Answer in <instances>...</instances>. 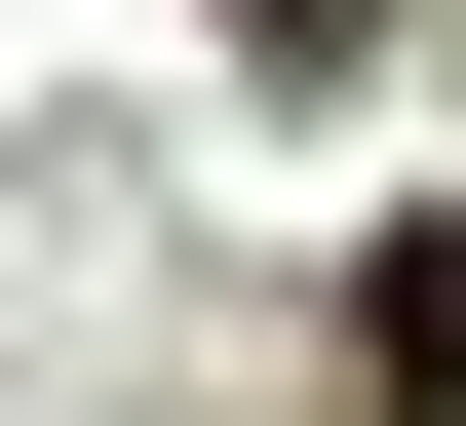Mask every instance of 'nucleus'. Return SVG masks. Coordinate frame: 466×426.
I'll return each instance as SVG.
<instances>
[{
  "mask_svg": "<svg viewBox=\"0 0 466 426\" xmlns=\"http://www.w3.org/2000/svg\"><path fill=\"white\" fill-rule=\"evenodd\" d=\"M350 388H389V426H466V194H389V233H350Z\"/></svg>",
  "mask_w": 466,
  "mask_h": 426,
  "instance_id": "obj_1",
  "label": "nucleus"
},
{
  "mask_svg": "<svg viewBox=\"0 0 466 426\" xmlns=\"http://www.w3.org/2000/svg\"><path fill=\"white\" fill-rule=\"evenodd\" d=\"M233 39H272V78H311V0H233Z\"/></svg>",
  "mask_w": 466,
  "mask_h": 426,
  "instance_id": "obj_2",
  "label": "nucleus"
}]
</instances>
